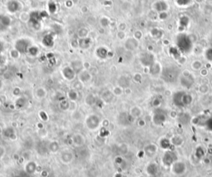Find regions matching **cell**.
<instances>
[{"instance_id": "1", "label": "cell", "mask_w": 212, "mask_h": 177, "mask_svg": "<svg viewBox=\"0 0 212 177\" xmlns=\"http://www.w3.org/2000/svg\"><path fill=\"white\" fill-rule=\"evenodd\" d=\"M100 118L96 114H90L85 119V125L87 128L91 131L96 130L100 125Z\"/></svg>"}, {"instance_id": "2", "label": "cell", "mask_w": 212, "mask_h": 177, "mask_svg": "<svg viewBox=\"0 0 212 177\" xmlns=\"http://www.w3.org/2000/svg\"><path fill=\"white\" fill-rule=\"evenodd\" d=\"M31 46V41H29L28 39L20 38L15 41L14 48L20 54H26L27 53L29 47Z\"/></svg>"}, {"instance_id": "3", "label": "cell", "mask_w": 212, "mask_h": 177, "mask_svg": "<svg viewBox=\"0 0 212 177\" xmlns=\"http://www.w3.org/2000/svg\"><path fill=\"white\" fill-rule=\"evenodd\" d=\"M186 166L181 161H177L171 165V172H173L176 175H182L186 172Z\"/></svg>"}, {"instance_id": "4", "label": "cell", "mask_w": 212, "mask_h": 177, "mask_svg": "<svg viewBox=\"0 0 212 177\" xmlns=\"http://www.w3.org/2000/svg\"><path fill=\"white\" fill-rule=\"evenodd\" d=\"M61 74H62L63 77L69 81L74 80L75 78V75H76L74 70L70 66H65L61 71Z\"/></svg>"}, {"instance_id": "5", "label": "cell", "mask_w": 212, "mask_h": 177, "mask_svg": "<svg viewBox=\"0 0 212 177\" xmlns=\"http://www.w3.org/2000/svg\"><path fill=\"white\" fill-rule=\"evenodd\" d=\"M11 25V18L6 15H0V32L7 30Z\"/></svg>"}, {"instance_id": "6", "label": "cell", "mask_w": 212, "mask_h": 177, "mask_svg": "<svg viewBox=\"0 0 212 177\" xmlns=\"http://www.w3.org/2000/svg\"><path fill=\"white\" fill-rule=\"evenodd\" d=\"M137 46H138V41L137 39H135L134 37L128 38L124 43V47L128 51H134L137 48Z\"/></svg>"}, {"instance_id": "7", "label": "cell", "mask_w": 212, "mask_h": 177, "mask_svg": "<svg viewBox=\"0 0 212 177\" xmlns=\"http://www.w3.org/2000/svg\"><path fill=\"white\" fill-rule=\"evenodd\" d=\"M140 61H141L142 65H143L144 66H151L152 64L154 63L153 62V56H152V55L148 53H145L142 55Z\"/></svg>"}, {"instance_id": "8", "label": "cell", "mask_w": 212, "mask_h": 177, "mask_svg": "<svg viewBox=\"0 0 212 177\" xmlns=\"http://www.w3.org/2000/svg\"><path fill=\"white\" fill-rule=\"evenodd\" d=\"M73 158H74L73 154L71 152H70L69 151H63V152L60 154V161H61L63 164H65V165H67V164L71 162L73 160Z\"/></svg>"}, {"instance_id": "9", "label": "cell", "mask_w": 212, "mask_h": 177, "mask_svg": "<svg viewBox=\"0 0 212 177\" xmlns=\"http://www.w3.org/2000/svg\"><path fill=\"white\" fill-rule=\"evenodd\" d=\"M92 40L89 37H84V38H80L78 41V46L80 49L83 50H86V49L89 48L91 46Z\"/></svg>"}, {"instance_id": "10", "label": "cell", "mask_w": 212, "mask_h": 177, "mask_svg": "<svg viewBox=\"0 0 212 177\" xmlns=\"http://www.w3.org/2000/svg\"><path fill=\"white\" fill-rule=\"evenodd\" d=\"M70 66L74 70L75 74H79V73L81 72L83 70H84V63H83L81 61H79V60H75V61H71Z\"/></svg>"}, {"instance_id": "11", "label": "cell", "mask_w": 212, "mask_h": 177, "mask_svg": "<svg viewBox=\"0 0 212 177\" xmlns=\"http://www.w3.org/2000/svg\"><path fill=\"white\" fill-rule=\"evenodd\" d=\"M78 78L80 82L82 83H88L89 80H91V75L86 69H84L80 73L78 74Z\"/></svg>"}, {"instance_id": "12", "label": "cell", "mask_w": 212, "mask_h": 177, "mask_svg": "<svg viewBox=\"0 0 212 177\" xmlns=\"http://www.w3.org/2000/svg\"><path fill=\"white\" fill-rule=\"evenodd\" d=\"M41 41L46 47H52L53 45H54V35L51 34V33L45 35Z\"/></svg>"}, {"instance_id": "13", "label": "cell", "mask_w": 212, "mask_h": 177, "mask_svg": "<svg viewBox=\"0 0 212 177\" xmlns=\"http://www.w3.org/2000/svg\"><path fill=\"white\" fill-rule=\"evenodd\" d=\"M37 164L35 161H29L25 165V171L29 175H33L36 171Z\"/></svg>"}, {"instance_id": "14", "label": "cell", "mask_w": 212, "mask_h": 177, "mask_svg": "<svg viewBox=\"0 0 212 177\" xmlns=\"http://www.w3.org/2000/svg\"><path fill=\"white\" fill-rule=\"evenodd\" d=\"M20 8L19 2L15 0H11L7 3V10L9 11L11 13H14V12H17Z\"/></svg>"}, {"instance_id": "15", "label": "cell", "mask_w": 212, "mask_h": 177, "mask_svg": "<svg viewBox=\"0 0 212 177\" xmlns=\"http://www.w3.org/2000/svg\"><path fill=\"white\" fill-rule=\"evenodd\" d=\"M157 147L155 144H149L147 147H145L144 152L147 156H152L154 154L157 152Z\"/></svg>"}, {"instance_id": "16", "label": "cell", "mask_w": 212, "mask_h": 177, "mask_svg": "<svg viewBox=\"0 0 212 177\" xmlns=\"http://www.w3.org/2000/svg\"><path fill=\"white\" fill-rule=\"evenodd\" d=\"M72 142L74 143V145L76 147H81L84 144V136H82L81 134H75L72 137Z\"/></svg>"}, {"instance_id": "17", "label": "cell", "mask_w": 212, "mask_h": 177, "mask_svg": "<svg viewBox=\"0 0 212 177\" xmlns=\"http://www.w3.org/2000/svg\"><path fill=\"white\" fill-rule=\"evenodd\" d=\"M118 81L119 86L123 88V89H127V88H128L129 85H130V80H129L128 76H126V75L120 76Z\"/></svg>"}, {"instance_id": "18", "label": "cell", "mask_w": 212, "mask_h": 177, "mask_svg": "<svg viewBox=\"0 0 212 177\" xmlns=\"http://www.w3.org/2000/svg\"><path fill=\"white\" fill-rule=\"evenodd\" d=\"M96 56L100 59H105L108 55V50L105 47H99L95 51Z\"/></svg>"}, {"instance_id": "19", "label": "cell", "mask_w": 212, "mask_h": 177, "mask_svg": "<svg viewBox=\"0 0 212 177\" xmlns=\"http://www.w3.org/2000/svg\"><path fill=\"white\" fill-rule=\"evenodd\" d=\"M130 115L132 116V119H137V118H139L142 115V109H140L139 107H132L130 110Z\"/></svg>"}, {"instance_id": "20", "label": "cell", "mask_w": 212, "mask_h": 177, "mask_svg": "<svg viewBox=\"0 0 212 177\" xmlns=\"http://www.w3.org/2000/svg\"><path fill=\"white\" fill-rule=\"evenodd\" d=\"M113 98V92L111 91H108V90H105L104 92H103L102 94V100H104V102L106 103H110L112 101Z\"/></svg>"}, {"instance_id": "21", "label": "cell", "mask_w": 212, "mask_h": 177, "mask_svg": "<svg viewBox=\"0 0 212 177\" xmlns=\"http://www.w3.org/2000/svg\"><path fill=\"white\" fill-rule=\"evenodd\" d=\"M35 96L39 100L44 99L46 96V90L44 88L39 87L35 90Z\"/></svg>"}, {"instance_id": "22", "label": "cell", "mask_w": 212, "mask_h": 177, "mask_svg": "<svg viewBox=\"0 0 212 177\" xmlns=\"http://www.w3.org/2000/svg\"><path fill=\"white\" fill-rule=\"evenodd\" d=\"M183 138L181 137V136L179 135H176V136H174L171 137V143L172 145L176 146V147H180L183 144Z\"/></svg>"}, {"instance_id": "23", "label": "cell", "mask_w": 212, "mask_h": 177, "mask_svg": "<svg viewBox=\"0 0 212 177\" xmlns=\"http://www.w3.org/2000/svg\"><path fill=\"white\" fill-rule=\"evenodd\" d=\"M26 104V100L24 97H19L18 99H17L16 102H15V106L17 109H22L23 107H25Z\"/></svg>"}, {"instance_id": "24", "label": "cell", "mask_w": 212, "mask_h": 177, "mask_svg": "<svg viewBox=\"0 0 212 177\" xmlns=\"http://www.w3.org/2000/svg\"><path fill=\"white\" fill-rule=\"evenodd\" d=\"M2 133L5 137H7L8 138L13 139L12 137H15V131L12 128H5Z\"/></svg>"}, {"instance_id": "25", "label": "cell", "mask_w": 212, "mask_h": 177, "mask_svg": "<svg viewBox=\"0 0 212 177\" xmlns=\"http://www.w3.org/2000/svg\"><path fill=\"white\" fill-rule=\"evenodd\" d=\"M67 95H68V99H69L70 101H72V102L76 101V100H78V97H79V95H78V92L75 90H69Z\"/></svg>"}, {"instance_id": "26", "label": "cell", "mask_w": 212, "mask_h": 177, "mask_svg": "<svg viewBox=\"0 0 212 177\" xmlns=\"http://www.w3.org/2000/svg\"><path fill=\"white\" fill-rule=\"evenodd\" d=\"M167 8V4L164 2H157L156 3V10L159 11L160 12H165Z\"/></svg>"}, {"instance_id": "27", "label": "cell", "mask_w": 212, "mask_h": 177, "mask_svg": "<svg viewBox=\"0 0 212 177\" xmlns=\"http://www.w3.org/2000/svg\"><path fill=\"white\" fill-rule=\"evenodd\" d=\"M48 148L51 152L55 153L60 149V145H59V143H58L57 142H51L49 144Z\"/></svg>"}, {"instance_id": "28", "label": "cell", "mask_w": 212, "mask_h": 177, "mask_svg": "<svg viewBox=\"0 0 212 177\" xmlns=\"http://www.w3.org/2000/svg\"><path fill=\"white\" fill-rule=\"evenodd\" d=\"M88 34H89V30L87 29L86 27H80V28L78 30V36H79L80 38L87 37Z\"/></svg>"}, {"instance_id": "29", "label": "cell", "mask_w": 212, "mask_h": 177, "mask_svg": "<svg viewBox=\"0 0 212 177\" xmlns=\"http://www.w3.org/2000/svg\"><path fill=\"white\" fill-rule=\"evenodd\" d=\"M27 53L31 56H36L39 53V48L36 46H31L29 47Z\"/></svg>"}, {"instance_id": "30", "label": "cell", "mask_w": 212, "mask_h": 177, "mask_svg": "<svg viewBox=\"0 0 212 177\" xmlns=\"http://www.w3.org/2000/svg\"><path fill=\"white\" fill-rule=\"evenodd\" d=\"M85 103L88 105L92 106V105H94L96 103V99H95V97L93 95H89L86 97V99H85Z\"/></svg>"}, {"instance_id": "31", "label": "cell", "mask_w": 212, "mask_h": 177, "mask_svg": "<svg viewBox=\"0 0 212 177\" xmlns=\"http://www.w3.org/2000/svg\"><path fill=\"white\" fill-rule=\"evenodd\" d=\"M209 86H208L207 85H205V84H203V85H200V86H199V89H198V90H199V92L200 93V94H203V95H205V94H207L208 92H209Z\"/></svg>"}, {"instance_id": "32", "label": "cell", "mask_w": 212, "mask_h": 177, "mask_svg": "<svg viewBox=\"0 0 212 177\" xmlns=\"http://www.w3.org/2000/svg\"><path fill=\"white\" fill-rule=\"evenodd\" d=\"M60 108L62 110H67L70 109V103L66 100H63L60 102Z\"/></svg>"}, {"instance_id": "33", "label": "cell", "mask_w": 212, "mask_h": 177, "mask_svg": "<svg viewBox=\"0 0 212 177\" xmlns=\"http://www.w3.org/2000/svg\"><path fill=\"white\" fill-rule=\"evenodd\" d=\"M191 67H192L193 70L199 71V70L202 68V64H201L200 61H193V63L191 64Z\"/></svg>"}, {"instance_id": "34", "label": "cell", "mask_w": 212, "mask_h": 177, "mask_svg": "<svg viewBox=\"0 0 212 177\" xmlns=\"http://www.w3.org/2000/svg\"><path fill=\"white\" fill-rule=\"evenodd\" d=\"M123 88L120 87V86H117L113 89V95H116V96H120V95H123Z\"/></svg>"}, {"instance_id": "35", "label": "cell", "mask_w": 212, "mask_h": 177, "mask_svg": "<svg viewBox=\"0 0 212 177\" xmlns=\"http://www.w3.org/2000/svg\"><path fill=\"white\" fill-rule=\"evenodd\" d=\"M9 55H10V56H11V57H12V58L17 59V58H18V57H19L21 54H20L19 52H18V51H17V50H16V49L13 48V49H12V50H11V51H9Z\"/></svg>"}, {"instance_id": "36", "label": "cell", "mask_w": 212, "mask_h": 177, "mask_svg": "<svg viewBox=\"0 0 212 177\" xmlns=\"http://www.w3.org/2000/svg\"><path fill=\"white\" fill-rule=\"evenodd\" d=\"M205 58L209 61H212V48L207 49L205 51Z\"/></svg>"}, {"instance_id": "37", "label": "cell", "mask_w": 212, "mask_h": 177, "mask_svg": "<svg viewBox=\"0 0 212 177\" xmlns=\"http://www.w3.org/2000/svg\"><path fill=\"white\" fill-rule=\"evenodd\" d=\"M100 24H101V27H108V25H109V21L106 17H102L101 19H100Z\"/></svg>"}, {"instance_id": "38", "label": "cell", "mask_w": 212, "mask_h": 177, "mask_svg": "<svg viewBox=\"0 0 212 177\" xmlns=\"http://www.w3.org/2000/svg\"><path fill=\"white\" fill-rule=\"evenodd\" d=\"M133 80H134V81H136L137 83H140L141 82V80H142V75H140V74H138V73L135 74V75H133Z\"/></svg>"}, {"instance_id": "39", "label": "cell", "mask_w": 212, "mask_h": 177, "mask_svg": "<svg viewBox=\"0 0 212 177\" xmlns=\"http://www.w3.org/2000/svg\"><path fill=\"white\" fill-rule=\"evenodd\" d=\"M40 117H41V119H42L43 121H46V120L48 119V116H47V114H46L44 111L40 112Z\"/></svg>"}, {"instance_id": "40", "label": "cell", "mask_w": 212, "mask_h": 177, "mask_svg": "<svg viewBox=\"0 0 212 177\" xmlns=\"http://www.w3.org/2000/svg\"><path fill=\"white\" fill-rule=\"evenodd\" d=\"M142 32H140V31H136V32H134V37L135 39H137V41L139 40V39H141L142 38Z\"/></svg>"}, {"instance_id": "41", "label": "cell", "mask_w": 212, "mask_h": 177, "mask_svg": "<svg viewBox=\"0 0 212 177\" xmlns=\"http://www.w3.org/2000/svg\"><path fill=\"white\" fill-rule=\"evenodd\" d=\"M159 17H160V19L163 20V19H166V17H167V13H166V12H161L159 13Z\"/></svg>"}, {"instance_id": "42", "label": "cell", "mask_w": 212, "mask_h": 177, "mask_svg": "<svg viewBox=\"0 0 212 177\" xmlns=\"http://www.w3.org/2000/svg\"><path fill=\"white\" fill-rule=\"evenodd\" d=\"M5 57L3 56H2V54L0 55V66H3L4 65V63H5Z\"/></svg>"}, {"instance_id": "43", "label": "cell", "mask_w": 212, "mask_h": 177, "mask_svg": "<svg viewBox=\"0 0 212 177\" xmlns=\"http://www.w3.org/2000/svg\"><path fill=\"white\" fill-rule=\"evenodd\" d=\"M20 94H21V90H20L19 88H15L14 90H13V95L18 96Z\"/></svg>"}, {"instance_id": "44", "label": "cell", "mask_w": 212, "mask_h": 177, "mask_svg": "<svg viewBox=\"0 0 212 177\" xmlns=\"http://www.w3.org/2000/svg\"><path fill=\"white\" fill-rule=\"evenodd\" d=\"M138 126H140V127H143L145 125V122H144V120H142V119H139L138 120Z\"/></svg>"}, {"instance_id": "45", "label": "cell", "mask_w": 212, "mask_h": 177, "mask_svg": "<svg viewBox=\"0 0 212 177\" xmlns=\"http://www.w3.org/2000/svg\"><path fill=\"white\" fill-rule=\"evenodd\" d=\"M3 44H2V42L1 41H0V55L2 54V51H3Z\"/></svg>"}, {"instance_id": "46", "label": "cell", "mask_w": 212, "mask_h": 177, "mask_svg": "<svg viewBox=\"0 0 212 177\" xmlns=\"http://www.w3.org/2000/svg\"><path fill=\"white\" fill-rule=\"evenodd\" d=\"M2 85H3V83H2V80L0 79V90L2 88Z\"/></svg>"}, {"instance_id": "47", "label": "cell", "mask_w": 212, "mask_h": 177, "mask_svg": "<svg viewBox=\"0 0 212 177\" xmlns=\"http://www.w3.org/2000/svg\"><path fill=\"white\" fill-rule=\"evenodd\" d=\"M2 132V129H1V128H0V133H1Z\"/></svg>"}, {"instance_id": "48", "label": "cell", "mask_w": 212, "mask_h": 177, "mask_svg": "<svg viewBox=\"0 0 212 177\" xmlns=\"http://www.w3.org/2000/svg\"><path fill=\"white\" fill-rule=\"evenodd\" d=\"M14 177H20V176H18V175H17V176H14Z\"/></svg>"}, {"instance_id": "49", "label": "cell", "mask_w": 212, "mask_h": 177, "mask_svg": "<svg viewBox=\"0 0 212 177\" xmlns=\"http://www.w3.org/2000/svg\"><path fill=\"white\" fill-rule=\"evenodd\" d=\"M211 87H212V82H211Z\"/></svg>"}]
</instances>
